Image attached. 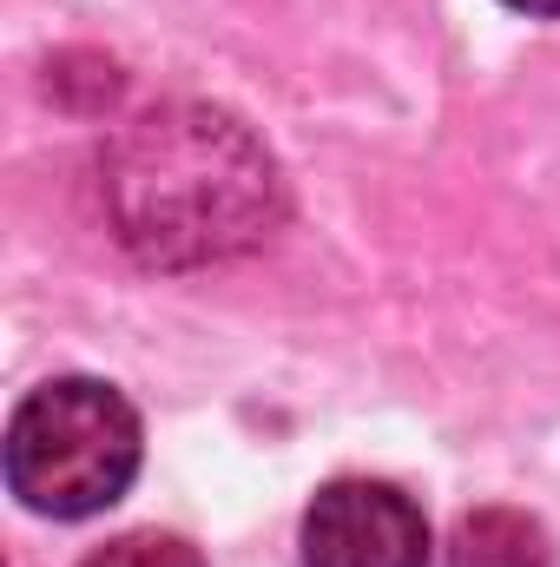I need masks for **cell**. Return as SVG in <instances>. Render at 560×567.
Wrapping results in <instances>:
<instances>
[{
    "instance_id": "3",
    "label": "cell",
    "mask_w": 560,
    "mask_h": 567,
    "mask_svg": "<svg viewBox=\"0 0 560 567\" xmlns=\"http://www.w3.org/2000/svg\"><path fill=\"white\" fill-rule=\"evenodd\" d=\"M428 515L409 488L343 475L303 508V567H428Z\"/></svg>"
},
{
    "instance_id": "2",
    "label": "cell",
    "mask_w": 560,
    "mask_h": 567,
    "mask_svg": "<svg viewBox=\"0 0 560 567\" xmlns=\"http://www.w3.org/2000/svg\"><path fill=\"white\" fill-rule=\"evenodd\" d=\"M7 488L53 522L106 515L145 462V429L126 390L100 377H53L7 416Z\"/></svg>"
},
{
    "instance_id": "6",
    "label": "cell",
    "mask_w": 560,
    "mask_h": 567,
    "mask_svg": "<svg viewBox=\"0 0 560 567\" xmlns=\"http://www.w3.org/2000/svg\"><path fill=\"white\" fill-rule=\"evenodd\" d=\"M515 13H528V20H560V0H508Z\"/></svg>"
},
{
    "instance_id": "5",
    "label": "cell",
    "mask_w": 560,
    "mask_h": 567,
    "mask_svg": "<svg viewBox=\"0 0 560 567\" xmlns=\"http://www.w3.org/2000/svg\"><path fill=\"white\" fill-rule=\"evenodd\" d=\"M80 567H205V555L185 542V535H158V528H133V535H113L106 548H93Z\"/></svg>"
},
{
    "instance_id": "1",
    "label": "cell",
    "mask_w": 560,
    "mask_h": 567,
    "mask_svg": "<svg viewBox=\"0 0 560 567\" xmlns=\"http://www.w3.org/2000/svg\"><path fill=\"white\" fill-rule=\"evenodd\" d=\"M106 212L120 245L158 265H225L271 238L283 212L278 158L265 140L198 100L139 113L106 152Z\"/></svg>"
},
{
    "instance_id": "4",
    "label": "cell",
    "mask_w": 560,
    "mask_h": 567,
    "mask_svg": "<svg viewBox=\"0 0 560 567\" xmlns=\"http://www.w3.org/2000/svg\"><path fill=\"white\" fill-rule=\"evenodd\" d=\"M448 567H554V542L535 515L495 502V508H475L455 522Z\"/></svg>"
}]
</instances>
